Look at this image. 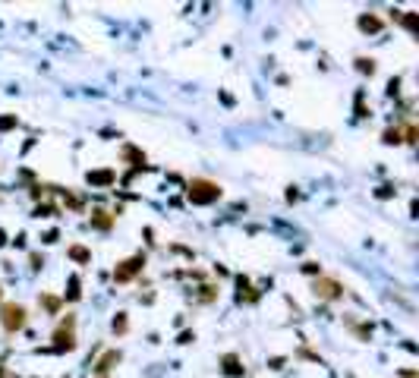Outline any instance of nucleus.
<instances>
[{
	"label": "nucleus",
	"mask_w": 419,
	"mask_h": 378,
	"mask_svg": "<svg viewBox=\"0 0 419 378\" xmlns=\"http://www.w3.org/2000/svg\"><path fill=\"white\" fill-rule=\"evenodd\" d=\"M221 199V186L218 183H211V180H192L189 183V202L192 205H211V202H218Z\"/></svg>",
	"instance_id": "nucleus-1"
},
{
	"label": "nucleus",
	"mask_w": 419,
	"mask_h": 378,
	"mask_svg": "<svg viewBox=\"0 0 419 378\" xmlns=\"http://www.w3.org/2000/svg\"><path fill=\"white\" fill-rule=\"evenodd\" d=\"M0 325H3L10 334L19 331L22 325H25V309L16 306V303H3V306H0Z\"/></svg>",
	"instance_id": "nucleus-2"
},
{
	"label": "nucleus",
	"mask_w": 419,
	"mask_h": 378,
	"mask_svg": "<svg viewBox=\"0 0 419 378\" xmlns=\"http://www.w3.org/2000/svg\"><path fill=\"white\" fill-rule=\"evenodd\" d=\"M142 265H145V255H133V259H126V262H123V265H120V268L114 271V281H117V284L133 281L136 274L142 271Z\"/></svg>",
	"instance_id": "nucleus-3"
},
{
	"label": "nucleus",
	"mask_w": 419,
	"mask_h": 378,
	"mask_svg": "<svg viewBox=\"0 0 419 378\" xmlns=\"http://www.w3.org/2000/svg\"><path fill=\"white\" fill-rule=\"evenodd\" d=\"M312 293L319 299H340L344 296V287H340L337 281H328V278H319L312 284Z\"/></svg>",
	"instance_id": "nucleus-4"
},
{
	"label": "nucleus",
	"mask_w": 419,
	"mask_h": 378,
	"mask_svg": "<svg viewBox=\"0 0 419 378\" xmlns=\"http://www.w3.org/2000/svg\"><path fill=\"white\" fill-rule=\"evenodd\" d=\"M54 340H57V350H73L76 347V334H73V319H66L63 325L57 328V334H54Z\"/></svg>",
	"instance_id": "nucleus-5"
},
{
	"label": "nucleus",
	"mask_w": 419,
	"mask_h": 378,
	"mask_svg": "<svg viewBox=\"0 0 419 378\" xmlns=\"http://www.w3.org/2000/svg\"><path fill=\"white\" fill-rule=\"evenodd\" d=\"M117 359H120V353H117V350H110V353H104V356H101L98 363H95V375H98V378H104V375H107V369L114 366Z\"/></svg>",
	"instance_id": "nucleus-6"
},
{
	"label": "nucleus",
	"mask_w": 419,
	"mask_h": 378,
	"mask_svg": "<svg viewBox=\"0 0 419 378\" xmlns=\"http://www.w3.org/2000/svg\"><path fill=\"white\" fill-rule=\"evenodd\" d=\"M89 183H95V186L114 183V170H98V174H89Z\"/></svg>",
	"instance_id": "nucleus-7"
},
{
	"label": "nucleus",
	"mask_w": 419,
	"mask_h": 378,
	"mask_svg": "<svg viewBox=\"0 0 419 378\" xmlns=\"http://www.w3.org/2000/svg\"><path fill=\"white\" fill-rule=\"evenodd\" d=\"M70 259L79 262V265H85V262H92V252H89L85 246H70Z\"/></svg>",
	"instance_id": "nucleus-8"
},
{
	"label": "nucleus",
	"mask_w": 419,
	"mask_h": 378,
	"mask_svg": "<svg viewBox=\"0 0 419 378\" xmlns=\"http://www.w3.org/2000/svg\"><path fill=\"white\" fill-rule=\"evenodd\" d=\"M92 224H95V227H101V230H107V227H110L107 211H104V208H95V211H92Z\"/></svg>",
	"instance_id": "nucleus-9"
},
{
	"label": "nucleus",
	"mask_w": 419,
	"mask_h": 378,
	"mask_svg": "<svg viewBox=\"0 0 419 378\" xmlns=\"http://www.w3.org/2000/svg\"><path fill=\"white\" fill-rule=\"evenodd\" d=\"M359 29H363V32H378L381 22L375 19V16H363V19H359Z\"/></svg>",
	"instance_id": "nucleus-10"
},
{
	"label": "nucleus",
	"mask_w": 419,
	"mask_h": 378,
	"mask_svg": "<svg viewBox=\"0 0 419 378\" xmlns=\"http://www.w3.org/2000/svg\"><path fill=\"white\" fill-rule=\"evenodd\" d=\"M224 363H227V372H230V375H239V372H243V369L236 366V359H233V356H227Z\"/></svg>",
	"instance_id": "nucleus-11"
},
{
	"label": "nucleus",
	"mask_w": 419,
	"mask_h": 378,
	"mask_svg": "<svg viewBox=\"0 0 419 378\" xmlns=\"http://www.w3.org/2000/svg\"><path fill=\"white\" fill-rule=\"evenodd\" d=\"M114 331H120V334L126 331V315H123V312H120L117 319H114Z\"/></svg>",
	"instance_id": "nucleus-12"
},
{
	"label": "nucleus",
	"mask_w": 419,
	"mask_h": 378,
	"mask_svg": "<svg viewBox=\"0 0 419 378\" xmlns=\"http://www.w3.org/2000/svg\"><path fill=\"white\" fill-rule=\"evenodd\" d=\"M384 142H388V145L400 142V130H388V133H384Z\"/></svg>",
	"instance_id": "nucleus-13"
},
{
	"label": "nucleus",
	"mask_w": 419,
	"mask_h": 378,
	"mask_svg": "<svg viewBox=\"0 0 419 378\" xmlns=\"http://www.w3.org/2000/svg\"><path fill=\"white\" fill-rule=\"evenodd\" d=\"M54 211H57L54 205H41V208H38L35 214H38V218H47V214H54Z\"/></svg>",
	"instance_id": "nucleus-14"
},
{
	"label": "nucleus",
	"mask_w": 419,
	"mask_h": 378,
	"mask_svg": "<svg viewBox=\"0 0 419 378\" xmlns=\"http://www.w3.org/2000/svg\"><path fill=\"white\" fill-rule=\"evenodd\" d=\"M45 306L50 309V312H57V309H60V303H57V296H45Z\"/></svg>",
	"instance_id": "nucleus-15"
},
{
	"label": "nucleus",
	"mask_w": 419,
	"mask_h": 378,
	"mask_svg": "<svg viewBox=\"0 0 419 378\" xmlns=\"http://www.w3.org/2000/svg\"><path fill=\"white\" fill-rule=\"evenodd\" d=\"M359 70H363V73H375V63H372V60H359Z\"/></svg>",
	"instance_id": "nucleus-16"
},
{
	"label": "nucleus",
	"mask_w": 419,
	"mask_h": 378,
	"mask_svg": "<svg viewBox=\"0 0 419 378\" xmlns=\"http://www.w3.org/2000/svg\"><path fill=\"white\" fill-rule=\"evenodd\" d=\"M10 126H16V117H3V120H0V130H10Z\"/></svg>",
	"instance_id": "nucleus-17"
},
{
	"label": "nucleus",
	"mask_w": 419,
	"mask_h": 378,
	"mask_svg": "<svg viewBox=\"0 0 419 378\" xmlns=\"http://www.w3.org/2000/svg\"><path fill=\"white\" fill-rule=\"evenodd\" d=\"M79 296V281H70V299Z\"/></svg>",
	"instance_id": "nucleus-18"
},
{
	"label": "nucleus",
	"mask_w": 419,
	"mask_h": 378,
	"mask_svg": "<svg viewBox=\"0 0 419 378\" xmlns=\"http://www.w3.org/2000/svg\"><path fill=\"white\" fill-rule=\"evenodd\" d=\"M407 142H416V126H407Z\"/></svg>",
	"instance_id": "nucleus-19"
},
{
	"label": "nucleus",
	"mask_w": 419,
	"mask_h": 378,
	"mask_svg": "<svg viewBox=\"0 0 419 378\" xmlns=\"http://www.w3.org/2000/svg\"><path fill=\"white\" fill-rule=\"evenodd\" d=\"M0 246H3V234H0Z\"/></svg>",
	"instance_id": "nucleus-20"
},
{
	"label": "nucleus",
	"mask_w": 419,
	"mask_h": 378,
	"mask_svg": "<svg viewBox=\"0 0 419 378\" xmlns=\"http://www.w3.org/2000/svg\"><path fill=\"white\" fill-rule=\"evenodd\" d=\"M0 296H3V290H0Z\"/></svg>",
	"instance_id": "nucleus-21"
}]
</instances>
